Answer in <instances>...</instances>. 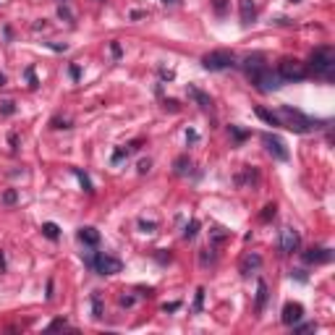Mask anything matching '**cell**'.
<instances>
[{
    "instance_id": "cell-8",
    "label": "cell",
    "mask_w": 335,
    "mask_h": 335,
    "mask_svg": "<svg viewBox=\"0 0 335 335\" xmlns=\"http://www.w3.org/2000/svg\"><path fill=\"white\" fill-rule=\"evenodd\" d=\"M301 246V236L296 228H283L280 230V254H293Z\"/></svg>"
},
{
    "instance_id": "cell-17",
    "label": "cell",
    "mask_w": 335,
    "mask_h": 335,
    "mask_svg": "<svg viewBox=\"0 0 335 335\" xmlns=\"http://www.w3.org/2000/svg\"><path fill=\"white\" fill-rule=\"evenodd\" d=\"M254 113H257V115H259V118H262V121H265V123H267V126H283V123H280V118H278V115H275V113H270V110H267V107H257V110H254Z\"/></svg>"
},
{
    "instance_id": "cell-44",
    "label": "cell",
    "mask_w": 335,
    "mask_h": 335,
    "mask_svg": "<svg viewBox=\"0 0 335 335\" xmlns=\"http://www.w3.org/2000/svg\"><path fill=\"white\" fill-rule=\"evenodd\" d=\"M163 3L168 5V3H170V5H176V3H181V0H163Z\"/></svg>"
},
{
    "instance_id": "cell-18",
    "label": "cell",
    "mask_w": 335,
    "mask_h": 335,
    "mask_svg": "<svg viewBox=\"0 0 335 335\" xmlns=\"http://www.w3.org/2000/svg\"><path fill=\"white\" fill-rule=\"evenodd\" d=\"M189 170H191V157L189 154H181V157L176 160V173L178 176H186Z\"/></svg>"
},
{
    "instance_id": "cell-45",
    "label": "cell",
    "mask_w": 335,
    "mask_h": 335,
    "mask_svg": "<svg viewBox=\"0 0 335 335\" xmlns=\"http://www.w3.org/2000/svg\"><path fill=\"white\" fill-rule=\"evenodd\" d=\"M0 87H5V74H0Z\"/></svg>"
},
{
    "instance_id": "cell-39",
    "label": "cell",
    "mask_w": 335,
    "mask_h": 335,
    "mask_svg": "<svg viewBox=\"0 0 335 335\" xmlns=\"http://www.w3.org/2000/svg\"><path fill=\"white\" fill-rule=\"evenodd\" d=\"M150 160H141V163H139V173H147V170H150Z\"/></svg>"
},
{
    "instance_id": "cell-27",
    "label": "cell",
    "mask_w": 335,
    "mask_h": 335,
    "mask_svg": "<svg viewBox=\"0 0 335 335\" xmlns=\"http://www.w3.org/2000/svg\"><path fill=\"white\" fill-rule=\"evenodd\" d=\"M202 304H204V288H197V296H194V312H202Z\"/></svg>"
},
{
    "instance_id": "cell-14",
    "label": "cell",
    "mask_w": 335,
    "mask_h": 335,
    "mask_svg": "<svg viewBox=\"0 0 335 335\" xmlns=\"http://www.w3.org/2000/svg\"><path fill=\"white\" fill-rule=\"evenodd\" d=\"M189 97L197 102L199 107H202V110H212V97L210 94H204L202 89H197V87H189Z\"/></svg>"
},
{
    "instance_id": "cell-10",
    "label": "cell",
    "mask_w": 335,
    "mask_h": 335,
    "mask_svg": "<svg viewBox=\"0 0 335 335\" xmlns=\"http://www.w3.org/2000/svg\"><path fill=\"white\" fill-rule=\"evenodd\" d=\"M304 262H309V265H327V262H333V251L327 246H314L304 251Z\"/></svg>"
},
{
    "instance_id": "cell-33",
    "label": "cell",
    "mask_w": 335,
    "mask_h": 335,
    "mask_svg": "<svg viewBox=\"0 0 335 335\" xmlns=\"http://www.w3.org/2000/svg\"><path fill=\"white\" fill-rule=\"evenodd\" d=\"M3 202H5V204H14V202H16V191H5V194H3Z\"/></svg>"
},
{
    "instance_id": "cell-25",
    "label": "cell",
    "mask_w": 335,
    "mask_h": 335,
    "mask_svg": "<svg viewBox=\"0 0 335 335\" xmlns=\"http://www.w3.org/2000/svg\"><path fill=\"white\" fill-rule=\"evenodd\" d=\"M212 8H215L217 16H225V11H228V0H212Z\"/></svg>"
},
{
    "instance_id": "cell-21",
    "label": "cell",
    "mask_w": 335,
    "mask_h": 335,
    "mask_svg": "<svg viewBox=\"0 0 335 335\" xmlns=\"http://www.w3.org/2000/svg\"><path fill=\"white\" fill-rule=\"evenodd\" d=\"M275 215H278V204H265V210L259 212V220L270 223V220H275Z\"/></svg>"
},
{
    "instance_id": "cell-29",
    "label": "cell",
    "mask_w": 335,
    "mask_h": 335,
    "mask_svg": "<svg viewBox=\"0 0 335 335\" xmlns=\"http://www.w3.org/2000/svg\"><path fill=\"white\" fill-rule=\"evenodd\" d=\"M128 152H131V150H115V152H113V163H121V160H126Z\"/></svg>"
},
{
    "instance_id": "cell-15",
    "label": "cell",
    "mask_w": 335,
    "mask_h": 335,
    "mask_svg": "<svg viewBox=\"0 0 335 335\" xmlns=\"http://www.w3.org/2000/svg\"><path fill=\"white\" fill-rule=\"evenodd\" d=\"M228 241V230H223V228H212L210 230V246H220V244Z\"/></svg>"
},
{
    "instance_id": "cell-34",
    "label": "cell",
    "mask_w": 335,
    "mask_h": 335,
    "mask_svg": "<svg viewBox=\"0 0 335 335\" xmlns=\"http://www.w3.org/2000/svg\"><path fill=\"white\" fill-rule=\"evenodd\" d=\"M134 301H137V299H134V296H121V306H134Z\"/></svg>"
},
{
    "instance_id": "cell-16",
    "label": "cell",
    "mask_w": 335,
    "mask_h": 335,
    "mask_svg": "<svg viewBox=\"0 0 335 335\" xmlns=\"http://www.w3.org/2000/svg\"><path fill=\"white\" fill-rule=\"evenodd\" d=\"M265 304H267V283L259 280L257 283V312H262Z\"/></svg>"
},
{
    "instance_id": "cell-19",
    "label": "cell",
    "mask_w": 335,
    "mask_h": 335,
    "mask_svg": "<svg viewBox=\"0 0 335 335\" xmlns=\"http://www.w3.org/2000/svg\"><path fill=\"white\" fill-rule=\"evenodd\" d=\"M215 246H207V249H202V254H199V262H202V267H207V265H215Z\"/></svg>"
},
{
    "instance_id": "cell-43",
    "label": "cell",
    "mask_w": 335,
    "mask_h": 335,
    "mask_svg": "<svg viewBox=\"0 0 335 335\" xmlns=\"http://www.w3.org/2000/svg\"><path fill=\"white\" fill-rule=\"evenodd\" d=\"M165 107H170V110H178V102H176V100H165Z\"/></svg>"
},
{
    "instance_id": "cell-37",
    "label": "cell",
    "mask_w": 335,
    "mask_h": 335,
    "mask_svg": "<svg viewBox=\"0 0 335 335\" xmlns=\"http://www.w3.org/2000/svg\"><path fill=\"white\" fill-rule=\"evenodd\" d=\"M110 53H113L115 58H121V45H118V42H110Z\"/></svg>"
},
{
    "instance_id": "cell-41",
    "label": "cell",
    "mask_w": 335,
    "mask_h": 335,
    "mask_svg": "<svg viewBox=\"0 0 335 335\" xmlns=\"http://www.w3.org/2000/svg\"><path fill=\"white\" fill-rule=\"evenodd\" d=\"M197 139H199L197 131H186V141H197Z\"/></svg>"
},
{
    "instance_id": "cell-1",
    "label": "cell",
    "mask_w": 335,
    "mask_h": 335,
    "mask_svg": "<svg viewBox=\"0 0 335 335\" xmlns=\"http://www.w3.org/2000/svg\"><path fill=\"white\" fill-rule=\"evenodd\" d=\"M246 76L251 79V84H254L259 92H275V89L280 87V81H283L278 74H273V68L265 66V61H262L259 55L246 61Z\"/></svg>"
},
{
    "instance_id": "cell-24",
    "label": "cell",
    "mask_w": 335,
    "mask_h": 335,
    "mask_svg": "<svg viewBox=\"0 0 335 335\" xmlns=\"http://www.w3.org/2000/svg\"><path fill=\"white\" fill-rule=\"evenodd\" d=\"M197 230H199V220H191L189 225H186V230H183V238H189V241H191V238L197 236Z\"/></svg>"
},
{
    "instance_id": "cell-20",
    "label": "cell",
    "mask_w": 335,
    "mask_h": 335,
    "mask_svg": "<svg viewBox=\"0 0 335 335\" xmlns=\"http://www.w3.org/2000/svg\"><path fill=\"white\" fill-rule=\"evenodd\" d=\"M74 176H76V178H79V183H81V189H84V191H87V194H92V191H94V189H92V181H89V176H87V173H81V170H79V168H74Z\"/></svg>"
},
{
    "instance_id": "cell-22",
    "label": "cell",
    "mask_w": 335,
    "mask_h": 335,
    "mask_svg": "<svg viewBox=\"0 0 335 335\" xmlns=\"http://www.w3.org/2000/svg\"><path fill=\"white\" fill-rule=\"evenodd\" d=\"M92 312H94V320L102 317V293L100 291L92 293Z\"/></svg>"
},
{
    "instance_id": "cell-42",
    "label": "cell",
    "mask_w": 335,
    "mask_h": 335,
    "mask_svg": "<svg viewBox=\"0 0 335 335\" xmlns=\"http://www.w3.org/2000/svg\"><path fill=\"white\" fill-rule=\"evenodd\" d=\"M71 76H74V79H79V76H81V68H79V66H71Z\"/></svg>"
},
{
    "instance_id": "cell-36",
    "label": "cell",
    "mask_w": 335,
    "mask_h": 335,
    "mask_svg": "<svg viewBox=\"0 0 335 335\" xmlns=\"http://www.w3.org/2000/svg\"><path fill=\"white\" fill-rule=\"evenodd\" d=\"M139 228H141V230H147V233H152V230H154V223H144V220H141V223H139Z\"/></svg>"
},
{
    "instance_id": "cell-26",
    "label": "cell",
    "mask_w": 335,
    "mask_h": 335,
    "mask_svg": "<svg viewBox=\"0 0 335 335\" xmlns=\"http://www.w3.org/2000/svg\"><path fill=\"white\" fill-rule=\"evenodd\" d=\"M291 327H293V333H312V330H317L314 322H306V325H299V322H296V325H291Z\"/></svg>"
},
{
    "instance_id": "cell-12",
    "label": "cell",
    "mask_w": 335,
    "mask_h": 335,
    "mask_svg": "<svg viewBox=\"0 0 335 335\" xmlns=\"http://www.w3.org/2000/svg\"><path fill=\"white\" fill-rule=\"evenodd\" d=\"M238 14H241V27H251L257 18V3L254 0H238Z\"/></svg>"
},
{
    "instance_id": "cell-7",
    "label": "cell",
    "mask_w": 335,
    "mask_h": 335,
    "mask_svg": "<svg viewBox=\"0 0 335 335\" xmlns=\"http://www.w3.org/2000/svg\"><path fill=\"white\" fill-rule=\"evenodd\" d=\"M262 144L267 147V152L273 154L275 160H283L286 163L291 154H288V150H286V141H283L280 137H275V134H262Z\"/></svg>"
},
{
    "instance_id": "cell-3",
    "label": "cell",
    "mask_w": 335,
    "mask_h": 335,
    "mask_svg": "<svg viewBox=\"0 0 335 335\" xmlns=\"http://www.w3.org/2000/svg\"><path fill=\"white\" fill-rule=\"evenodd\" d=\"M306 68L314 71V76H322V79L333 81L335 76V50L333 47H317L309 58Z\"/></svg>"
},
{
    "instance_id": "cell-31",
    "label": "cell",
    "mask_w": 335,
    "mask_h": 335,
    "mask_svg": "<svg viewBox=\"0 0 335 335\" xmlns=\"http://www.w3.org/2000/svg\"><path fill=\"white\" fill-rule=\"evenodd\" d=\"M61 327H68V322L66 320H53L50 322V330H61Z\"/></svg>"
},
{
    "instance_id": "cell-2",
    "label": "cell",
    "mask_w": 335,
    "mask_h": 335,
    "mask_svg": "<svg viewBox=\"0 0 335 335\" xmlns=\"http://www.w3.org/2000/svg\"><path fill=\"white\" fill-rule=\"evenodd\" d=\"M280 123L286 128H291L296 134H306V131H317V128L325 126V121H317V118H309L301 110H296L291 105H280Z\"/></svg>"
},
{
    "instance_id": "cell-46",
    "label": "cell",
    "mask_w": 335,
    "mask_h": 335,
    "mask_svg": "<svg viewBox=\"0 0 335 335\" xmlns=\"http://www.w3.org/2000/svg\"><path fill=\"white\" fill-rule=\"evenodd\" d=\"M291 3H299V0H291Z\"/></svg>"
},
{
    "instance_id": "cell-13",
    "label": "cell",
    "mask_w": 335,
    "mask_h": 335,
    "mask_svg": "<svg viewBox=\"0 0 335 335\" xmlns=\"http://www.w3.org/2000/svg\"><path fill=\"white\" fill-rule=\"evenodd\" d=\"M79 241L87 244V246H97V244H100V230L92 228V225H87V228H79Z\"/></svg>"
},
{
    "instance_id": "cell-5",
    "label": "cell",
    "mask_w": 335,
    "mask_h": 335,
    "mask_svg": "<svg viewBox=\"0 0 335 335\" xmlns=\"http://www.w3.org/2000/svg\"><path fill=\"white\" fill-rule=\"evenodd\" d=\"M278 76L283 81H301L309 76V68H306V63L296 61V58H283L278 63Z\"/></svg>"
},
{
    "instance_id": "cell-30",
    "label": "cell",
    "mask_w": 335,
    "mask_h": 335,
    "mask_svg": "<svg viewBox=\"0 0 335 335\" xmlns=\"http://www.w3.org/2000/svg\"><path fill=\"white\" fill-rule=\"evenodd\" d=\"M53 128H71V121L68 118H53Z\"/></svg>"
},
{
    "instance_id": "cell-11",
    "label": "cell",
    "mask_w": 335,
    "mask_h": 335,
    "mask_svg": "<svg viewBox=\"0 0 335 335\" xmlns=\"http://www.w3.org/2000/svg\"><path fill=\"white\" fill-rule=\"evenodd\" d=\"M262 267V257L257 254V251H249V254L241 257V265H238V273L244 275V278H249L251 273H257V270Z\"/></svg>"
},
{
    "instance_id": "cell-40",
    "label": "cell",
    "mask_w": 335,
    "mask_h": 335,
    "mask_svg": "<svg viewBox=\"0 0 335 335\" xmlns=\"http://www.w3.org/2000/svg\"><path fill=\"white\" fill-rule=\"evenodd\" d=\"M178 306H181V304H178V301H173V304H165V306H163V312H176Z\"/></svg>"
},
{
    "instance_id": "cell-4",
    "label": "cell",
    "mask_w": 335,
    "mask_h": 335,
    "mask_svg": "<svg viewBox=\"0 0 335 335\" xmlns=\"http://www.w3.org/2000/svg\"><path fill=\"white\" fill-rule=\"evenodd\" d=\"M87 265L92 267L94 273H100V275H118L121 270H123V262H121L118 257H110V254H92V251L87 254Z\"/></svg>"
},
{
    "instance_id": "cell-32",
    "label": "cell",
    "mask_w": 335,
    "mask_h": 335,
    "mask_svg": "<svg viewBox=\"0 0 335 335\" xmlns=\"http://www.w3.org/2000/svg\"><path fill=\"white\" fill-rule=\"evenodd\" d=\"M58 16H61V18H66V21H71V18H74V16H71V11L66 8V5H61V8H58Z\"/></svg>"
},
{
    "instance_id": "cell-28",
    "label": "cell",
    "mask_w": 335,
    "mask_h": 335,
    "mask_svg": "<svg viewBox=\"0 0 335 335\" xmlns=\"http://www.w3.org/2000/svg\"><path fill=\"white\" fill-rule=\"evenodd\" d=\"M230 134L236 137V141H244L249 137V131H244V128H238V126H230Z\"/></svg>"
},
{
    "instance_id": "cell-38",
    "label": "cell",
    "mask_w": 335,
    "mask_h": 335,
    "mask_svg": "<svg viewBox=\"0 0 335 335\" xmlns=\"http://www.w3.org/2000/svg\"><path fill=\"white\" fill-rule=\"evenodd\" d=\"M14 110H16V107H14V102H3V113H5V115H11Z\"/></svg>"
},
{
    "instance_id": "cell-9",
    "label": "cell",
    "mask_w": 335,
    "mask_h": 335,
    "mask_svg": "<svg viewBox=\"0 0 335 335\" xmlns=\"http://www.w3.org/2000/svg\"><path fill=\"white\" fill-rule=\"evenodd\" d=\"M301 317H304V306L299 304V301H288L286 306H283V314H280V320H283V325H296V322H301Z\"/></svg>"
},
{
    "instance_id": "cell-23",
    "label": "cell",
    "mask_w": 335,
    "mask_h": 335,
    "mask_svg": "<svg viewBox=\"0 0 335 335\" xmlns=\"http://www.w3.org/2000/svg\"><path fill=\"white\" fill-rule=\"evenodd\" d=\"M42 233L47 236V238H53V241H55V238L61 236V228H58L55 223H45V225H42Z\"/></svg>"
},
{
    "instance_id": "cell-6",
    "label": "cell",
    "mask_w": 335,
    "mask_h": 335,
    "mask_svg": "<svg viewBox=\"0 0 335 335\" xmlns=\"http://www.w3.org/2000/svg\"><path fill=\"white\" fill-rule=\"evenodd\" d=\"M202 66L207 71H225L230 66H236V55L230 50H212L202 58Z\"/></svg>"
},
{
    "instance_id": "cell-35",
    "label": "cell",
    "mask_w": 335,
    "mask_h": 335,
    "mask_svg": "<svg viewBox=\"0 0 335 335\" xmlns=\"http://www.w3.org/2000/svg\"><path fill=\"white\" fill-rule=\"evenodd\" d=\"M291 278H296V280L304 283V280H306V275H304V270H291Z\"/></svg>"
}]
</instances>
